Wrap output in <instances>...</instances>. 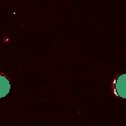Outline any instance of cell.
<instances>
[{
	"instance_id": "6da1fadb",
	"label": "cell",
	"mask_w": 126,
	"mask_h": 126,
	"mask_svg": "<svg viewBox=\"0 0 126 126\" xmlns=\"http://www.w3.org/2000/svg\"><path fill=\"white\" fill-rule=\"evenodd\" d=\"M115 92L119 97L126 99V73L122 74V75L118 77V79L116 80Z\"/></svg>"
},
{
	"instance_id": "7a4b0ae2",
	"label": "cell",
	"mask_w": 126,
	"mask_h": 126,
	"mask_svg": "<svg viewBox=\"0 0 126 126\" xmlns=\"http://www.w3.org/2000/svg\"><path fill=\"white\" fill-rule=\"evenodd\" d=\"M11 90V83L6 77L0 74V98H2L7 95Z\"/></svg>"
}]
</instances>
